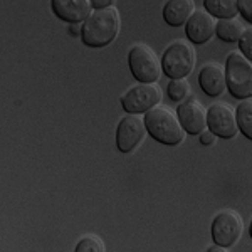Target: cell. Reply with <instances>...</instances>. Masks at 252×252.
<instances>
[{
    "label": "cell",
    "instance_id": "1",
    "mask_svg": "<svg viewBox=\"0 0 252 252\" xmlns=\"http://www.w3.org/2000/svg\"><path fill=\"white\" fill-rule=\"evenodd\" d=\"M83 42L89 47H104L116 39L120 31V14L115 7L91 10L83 24Z\"/></svg>",
    "mask_w": 252,
    "mask_h": 252
},
{
    "label": "cell",
    "instance_id": "2",
    "mask_svg": "<svg viewBox=\"0 0 252 252\" xmlns=\"http://www.w3.org/2000/svg\"><path fill=\"white\" fill-rule=\"evenodd\" d=\"M143 123L146 131L150 133V136H153L161 145H180L185 138V131L182 129L177 116L168 108L157 106L150 109L145 115Z\"/></svg>",
    "mask_w": 252,
    "mask_h": 252
},
{
    "label": "cell",
    "instance_id": "3",
    "mask_svg": "<svg viewBox=\"0 0 252 252\" xmlns=\"http://www.w3.org/2000/svg\"><path fill=\"white\" fill-rule=\"evenodd\" d=\"M225 86L234 97L249 99L252 96V64L241 52L229 54L225 63Z\"/></svg>",
    "mask_w": 252,
    "mask_h": 252
},
{
    "label": "cell",
    "instance_id": "4",
    "mask_svg": "<svg viewBox=\"0 0 252 252\" xmlns=\"http://www.w3.org/2000/svg\"><path fill=\"white\" fill-rule=\"evenodd\" d=\"M161 71L172 79H185L195 67V49L185 40H175L161 58Z\"/></svg>",
    "mask_w": 252,
    "mask_h": 252
},
{
    "label": "cell",
    "instance_id": "5",
    "mask_svg": "<svg viewBox=\"0 0 252 252\" xmlns=\"http://www.w3.org/2000/svg\"><path fill=\"white\" fill-rule=\"evenodd\" d=\"M128 64L133 76L141 84H155L161 76V63L155 54L145 44H136L129 49Z\"/></svg>",
    "mask_w": 252,
    "mask_h": 252
},
{
    "label": "cell",
    "instance_id": "6",
    "mask_svg": "<svg viewBox=\"0 0 252 252\" xmlns=\"http://www.w3.org/2000/svg\"><path fill=\"white\" fill-rule=\"evenodd\" d=\"M161 101V88L158 84H136L121 96L123 109L129 115L148 113Z\"/></svg>",
    "mask_w": 252,
    "mask_h": 252
},
{
    "label": "cell",
    "instance_id": "7",
    "mask_svg": "<svg viewBox=\"0 0 252 252\" xmlns=\"http://www.w3.org/2000/svg\"><path fill=\"white\" fill-rule=\"evenodd\" d=\"M244 230L242 217L234 210H222L212 220V239L215 246L230 247L241 239Z\"/></svg>",
    "mask_w": 252,
    "mask_h": 252
},
{
    "label": "cell",
    "instance_id": "8",
    "mask_svg": "<svg viewBox=\"0 0 252 252\" xmlns=\"http://www.w3.org/2000/svg\"><path fill=\"white\" fill-rule=\"evenodd\" d=\"M207 116V126H209V131L214 136L220 138H234L237 135L239 128L235 123V115L232 108L225 103H215L209 108V111H205Z\"/></svg>",
    "mask_w": 252,
    "mask_h": 252
},
{
    "label": "cell",
    "instance_id": "9",
    "mask_svg": "<svg viewBox=\"0 0 252 252\" xmlns=\"http://www.w3.org/2000/svg\"><path fill=\"white\" fill-rule=\"evenodd\" d=\"M146 135V128L141 118L128 115L120 121L116 129V145L121 153H131L138 148Z\"/></svg>",
    "mask_w": 252,
    "mask_h": 252
},
{
    "label": "cell",
    "instance_id": "10",
    "mask_svg": "<svg viewBox=\"0 0 252 252\" xmlns=\"http://www.w3.org/2000/svg\"><path fill=\"white\" fill-rule=\"evenodd\" d=\"M177 120L180 123L182 129L189 135H200L207 128V116L205 109L192 96L178 106L177 109Z\"/></svg>",
    "mask_w": 252,
    "mask_h": 252
},
{
    "label": "cell",
    "instance_id": "11",
    "mask_svg": "<svg viewBox=\"0 0 252 252\" xmlns=\"http://www.w3.org/2000/svg\"><path fill=\"white\" fill-rule=\"evenodd\" d=\"M189 40L193 44H205L215 34V19L205 10H195L185 24Z\"/></svg>",
    "mask_w": 252,
    "mask_h": 252
},
{
    "label": "cell",
    "instance_id": "12",
    "mask_svg": "<svg viewBox=\"0 0 252 252\" xmlns=\"http://www.w3.org/2000/svg\"><path fill=\"white\" fill-rule=\"evenodd\" d=\"M52 10L64 22L78 24L91 14L89 0H52Z\"/></svg>",
    "mask_w": 252,
    "mask_h": 252
},
{
    "label": "cell",
    "instance_id": "13",
    "mask_svg": "<svg viewBox=\"0 0 252 252\" xmlns=\"http://www.w3.org/2000/svg\"><path fill=\"white\" fill-rule=\"evenodd\" d=\"M198 84L207 96H220L225 91V76L219 64H207L198 74Z\"/></svg>",
    "mask_w": 252,
    "mask_h": 252
},
{
    "label": "cell",
    "instance_id": "14",
    "mask_svg": "<svg viewBox=\"0 0 252 252\" xmlns=\"http://www.w3.org/2000/svg\"><path fill=\"white\" fill-rule=\"evenodd\" d=\"M193 12H195L193 0H170L163 7V19L168 26L180 27L187 24V20L190 19V15Z\"/></svg>",
    "mask_w": 252,
    "mask_h": 252
},
{
    "label": "cell",
    "instance_id": "15",
    "mask_svg": "<svg viewBox=\"0 0 252 252\" xmlns=\"http://www.w3.org/2000/svg\"><path fill=\"white\" fill-rule=\"evenodd\" d=\"M246 32V27L239 19H223L215 22V34L223 42H239L242 34Z\"/></svg>",
    "mask_w": 252,
    "mask_h": 252
},
{
    "label": "cell",
    "instance_id": "16",
    "mask_svg": "<svg viewBox=\"0 0 252 252\" xmlns=\"http://www.w3.org/2000/svg\"><path fill=\"white\" fill-rule=\"evenodd\" d=\"M205 12L210 15H215L220 20L223 19H234L237 12V2L234 0H205Z\"/></svg>",
    "mask_w": 252,
    "mask_h": 252
},
{
    "label": "cell",
    "instance_id": "17",
    "mask_svg": "<svg viewBox=\"0 0 252 252\" xmlns=\"http://www.w3.org/2000/svg\"><path fill=\"white\" fill-rule=\"evenodd\" d=\"M235 123H237V128L246 135L249 140H252V101L246 99L242 101L237 106V111H235Z\"/></svg>",
    "mask_w": 252,
    "mask_h": 252
},
{
    "label": "cell",
    "instance_id": "18",
    "mask_svg": "<svg viewBox=\"0 0 252 252\" xmlns=\"http://www.w3.org/2000/svg\"><path fill=\"white\" fill-rule=\"evenodd\" d=\"M104 242L101 241L97 235L94 234H89L81 237V241L76 246L74 252H104Z\"/></svg>",
    "mask_w": 252,
    "mask_h": 252
},
{
    "label": "cell",
    "instance_id": "19",
    "mask_svg": "<svg viewBox=\"0 0 252 252\" xmlns=\"http://www.w3.org/2000/svg\"><path fill=\"white\" fill-rule=\"evenodd\" d=\"M190 91L192 89H190V83L187 79H172L168 84V96L173 101H184Z\"/></svg>",
    "mask_w": 252,
    "mask_h": 252
},
{
    "label": "cell",
    "instance_id": "20",
    "mask_svg": "<svg viewBox=\"0 0 252 252\" xmlns=\"http://www.w3.org/2000/svg\"><path fill=\"white\" fill-rule=\"evenodd\" d=\"M239 46H241V54L247 61L252 59V27H247L246 32L242 34L241 40H239Z\"/></svg>",
    "mask_w": 252,
    "mask_h": 252
},
{
    "label": "cell",
    "instance_id": "21",
    "mask_svg": "<svg viewBox=\"0 0 252 252\" xmlns=\"http://www.w3.org/2000/svg\"><path fill=\"white\" fill-rule=\"evenodd\" d=\"M237 12H241L244 17H246L247 22H252V2L251 0H239Z\"/></svg>",
    "mask_w": 252,
    "mask_h": 252
},
{
    "label": "cell",
    "instance_id": "22",
    "mask_svg": "<svg viewBox=\"0 0 252 252\" xmlns=\"http://www.w3.org/2000/svg\"><path fill=\"white\" fill-rule=\"evenodd\" d=\"M111 5H113L111 0H93L91 2V7H94V10L108 9V7H111Z\"/></svg>",
    "mask_w": 252,
    "mask_h": 252
},
{
    "label": "cell",
    "instance_id": "23",
    "mask_svg": "<svg viewBox=\"0 0 252 252\" xmlns=\"http://www.w3.org/2000/svg\"><path fill=\"white\" fill-rule=\"evenodd\" d=\"M214 141H215V136L212 135L210 131H202L200 133V143L202 145H214Z\"/></svg>",
    "mask_w": 252,
    "mask_h": 252
},
{
    "label": "cell",
    "instance_id": "24",
    "mask_svg": "<svg viewBox=\"0 0 252 252\" xmlns=\"http://www.w3.org/2000/svg\"><path fill=\"white\" fill-rule=\"evenodd\" d=\"M69 32H71L72 35H79L81 32V24H71V26H69Z\"/></svg>",
    "mask_w": 252,
    "mask_h": 252
},
{
    "label": "cell",
    "instance_id": "25",
    "mask_svg": "<svg viewBox=\"0 0 252 252\" xmlns=\"http://www.w3.org/2000/svg\"><path fill=\"white\" fill-rule=\"evenodd\" d=\"M207 252H227L225 247H220V246H212L207 249Z\"/></svg>",
    "mask_w": 252,
    "mask_h": 252
}]
</instances>
